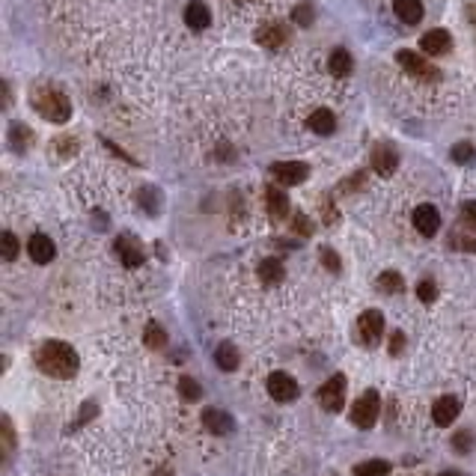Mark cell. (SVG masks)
<instances>
[{"label": "cell", "instance_id": "13", "mask_svg": "<svg viewBox=\"0 0 476 476\" xmlns=\"http://www.w3.org/2000/svg\"><path fill=\"white\" fill-rule=\"evenodd\" d=\"M27 253H30V259L36 265H48L57 250H54V241L48 236L36 232V236H30V241H27Z\"/></svg>", "mask_w": 476, "mask_h": 476}, {"label": "cell", "instance_id": "39", "mask_svg": "<svg viewBox=\"0 0 476 476\" xmlns=\"http://www.w3.org/2000/svg\"><path fill=\"white\" fill-rule=\"evenodd\" d=\"M78 146H75V140H71V137H63L60 140V152H63V155H69V152H75Z\"/></svg>", "mask_w": 476, "mask_h": 476}, {"label": "cell", "instance_id": "36", "mask_svg": "<svg viewBox=\"0 0 476 476\" xmlns=\"http://www.w3.org/2000/svg\"><path fill=\"white\" fill-rule=\"evenodd\" d=\"M295 232L304 238H310L313 236V223L307 220V214H295Z\"/></svg>", "mask_w": 476, "mask_h": 476}, {"label": "cell", "instance_id": "7", "mask_svg": "<svg viewBox=\"0 0 476 476\" xmlns=\"http://www.w3.org/2000/svg\"><path fill=\"white\" fill-rule=\"evenodd\" d=\"M319 402L325 411H339L345 402V375H334L319 387Z\"/></svg>", "mask_w": 476, "mask_h": 476}, {"label": "cell", "instance_id": "15", "mask_svg": "<svg viewBox=\"0 0 476 476\" xmlns=\"http://www.w3.org/2000/svg\"><path fill=\"white\" fill-rule=\"evenodd\" d=\"M459 399L455 396H441L432 405V420L438 426H453L455 423V417H459Z\"/></svg>", "mask_w": 476, "mask_h": 476}, {"label": "cell", "instance_id": "12", "mask_svg": "<svg viewBox=\"0 0 476 476\" xmlns=\"http://www.w3.org/2000/svg\"><path fill=\"white\" fill-rule=\"evenodd\" d=\"M203 426L209 429L212 435H232L236 420H232L227 411H220V408H205L203 411Z\"/></svg>", "mask_w": 476, "mask_h": 476}, {"label": "cell", "instance_id": "17", "mask_svg": "<svg viewBox=\"0 0 476 476\" xmlns=\"http://www.w3.org/2000/svg\"><path fill=\"white\" fill-rule=\"evenodd\" d=\"M116 253H120L125 268H140V262H143V250L137 247V241H134L131 236L116 238Z\"/></svg>", "mask_w": 476, "mask_h": 476}, {"label": "cell", "instance_id": "3", "mask_svg": "<svg viewBox=\"0 0 476 476\" xmlns=\"http://www.w3.org/2000/svg\"><path fill=\"white\" fill-rule=\"evenodd\" d=\"M378 414H381V396L378 390H366L361 399L352 405V423L357 429H372L378 423Z\"/></svg>", "mask_w": 476, "mask_h": 476}, {"label": "cell", "instance_id": "31", "mask_svg": "<svg viewBox=\"0 0 476 476\" xmlns=\"http://www.w3.org/2000/svg\"><path fill=\"white\" fill-rule=\"evenodd\" d=\"M473 158H476V149L471 146V143H455V146H453V161H459V164H471Z\"/></svg>", "mask_w": 476, "mask_h": 476}, {"label": "cell", "instance_id": "8", "mask_svg": "<svg viewBox=\"0 0 476 476\" xmlns=\"http://www.w3.org/2000/svg\"><path fill=\"white\" fill-rule=\"evenodd\" d=\"M271 173L283 188H292V185H301L310 176V167L301 164V161H280V164L271 167Z\"/></svg>", "mask_w": 476, "mask_h": 476}, {"label": "cell", "instance_id": "19", "mask_svg": "<svg viewBox=\"0 0 476 476\" xmlns=\"http://www.w3.org/2000/svg\"><path fill=\"white\" fill-rule=\"evenodd\" d=\"M185 24L191 27V30H205V27L212 24V12L205 3H188L185 6Z\"/></svg>", "mask_w": 476, "mask_h": 476}, {"label": "cell", "instance_id": "11", "mask_svg": "<svg viewBox=\"0 0 476 476\" xmlns=\"http://www.w3.org/2000/svg\"><path fill=\"white\" fill-rule=\"evenodd\" d=\"M253 39H256L259 45H262V48L280 51L283 45L289 42V33H286V27H283V24H277V21H274V24H262V27H259Z\"/></svg>", "mask_w": 476, "mask_h": 476}, {"label": "cell", "instance_id": "9", "mask_svg": "<svg viewBox=\"0 0 476 476\" xmlns=\"http://www.w3.org/2000/svg\"><path fill=\"white\" fill-rule=\"evenodd\" d=\"M414 227H417L420 236H435V232L441 229V212H438L435 205H429V203L417 205L414 209Z\"/></svg>", "mask_w": 476, "mask_h": 476}, {"label": "cell", "instance_id": "4", "mask_svg": "<svg viewBox=\"0 0 476 476\" xmlns=\"http://www.w3.org/2000/svg\"><path fill=\"white\" fill-rule=\"evenodd\" d=\"M384 334V316L378 310H366L361 319H357V337H361L363 345H378Z\"/></svg>", "mask_w": 476, "mask_h": 476}, {"label": "cell", "instance_id": "14", "mask_svg": "<svg viewBox=\"0 0 476 476\" xmlns=\"http://www.w3.org/2000/svg\"><path fill=\"white\" fill-rule=\"evenodd\" d=\"M265 205H268L271 220H286V214H289V200H286V191H283V188H277V185L265 188Z\"/></svg>", "mask_w": 476, "mask_h": 476}, {"label": "cell", "instance_id": "20", "mask_svg": "<svg viewBox=\"0 0 476 476\" xmlns=\"http://www.w3.org/2000/svg\"><path fill=\"white\" fill-rule=\"evenodd\" d=\"M310 128L316 131V134H334V128H337V116H334V111H328V107H319V111H313L310 113Z\"/></svg>", "mask_w": 476, "mask_h": 476}, {"label": "cell", "instance_id": "6", "mask_svg": "<svg viewBox=\"0 0 476 476\" xmlns=\"http://www.w3.org/2000/svg\"><path fill=\"white\" fill-rule=\"evenodd\" d=\"M396 63L408 71V75H414V78H420V80H438V78H441V75H438V69L429 66V60H423V57H420V54H414V51H399V54H396Z\"/></svg>", "mask_w": 476, "mask_h": 476}, {"label": "cell", "instance_id": "16", "mask_svg": "<svg viewBox=\"0 0 476 476\" xmlns=\"http://www.w3.org/2000/svg\"><path fill=\"white\" fill-rule=\"evenodd\" d=\"M420 48L426 54H432V57H438V54H446L453 48V36L446 30H429L423 39H420Z\"/></svg>", "mask_w": 476, "mask_h": 476}, {"label": "cell", "instance_id": "29", "mask_svg": "<svg viewBox=\"0 0 476 476\" xmlns=\"http://www.w3.org/2000/svg\"><path fill=\"white\" fill-rule=\"evenodd\" d=\"M313 18H316V9H313L310 3H298V6L292 9V21L301 24V27H310Z\"/></svg>", "mask_w": 476, "mask_h": 476}, {"label": "cell", "instance_id": "32", "mask_svg": "<svg viewBox=\"0 0 476 476\" xmlns=\"http://www.w3.org/2000/svg\"><path fill=\"white\" fill-rule=\"evenodd\" d=\"M462 223L468 229H473L476 232V200H468L462 205Z\"/></svg>", "mask_w": 476, "mask_h": 476}, {"label": "cell", "instance_id": "34", "mask_svg": "<svg viewBox=\"0 0 476 476\" xmlns=\"http://www.w3.org/2000/svg\"><path fill=\"white\" fill-rule=\"evenodd\" d=\"M321 265H325L328 271H339V265L343 262H339V256L330 247H321Z\"/></svg>", "mask_w": 476, "mask_h": 476}, {"label": "cell", "instance_id": "37", "mask_svg": "<svg viewBox=\"0 0 476 476\" xmlns=\"http://www.w3.org/2000/svg\"><path fill=\"white\" fill-rule=\"evenodd\" d=\"M455 241V247H464V250H471V253H476V238H450V245Z\"/></svg>", "mask_w": 476, "mask_h": 476}, {"label": "cell", "instance_id": "26", "mask_svg": "<svg viewBox=\"0 0 476 476\" xmlns=\"http://www.w3.org/2000/svg\"><path fill=\"white\" fill-rule=\"evenodd\" d=\"M387 473H390V462L384 459H372L354 468V476H387Z\"/></svg>", "mask_w": 476, "mask_h": 476}, {"label": "cell", "instance_id": "38", "mask_svg": "<svg viewBox=\"0 0 476 476\" xmlns=\"http://www.w3.org/2000/svg\"><path fill=\"white\" fill-rule=\"evenodd\" d=\"M390 339H393V343H390V354H399V352H402V345H405V337H402L399 330H396V334H393Z\"/></svg>", "mask_w": 476, "mask_h": 476}, {"label": "cell", "instance_id": "33", "mask_svg": "<svg viewBox=\"0 0 476 476\" xmlns=\"http://www.w3.org/2000/svg\"><path fill=\"white\" fill-rule=\"evenodd\" d=\"M417 295H420V301H435V295H438V286H435V280H423L417 286Z\"/></svg>", "mask_w": 476, "mask_h": 476}, {"label": "cell", "instance_id": "5", "mask_svg": "<svg viewBox=\"0 0 476 476\" xmlns=\"http://www.w3.org/2000/svg\"><path fill=\"white\" fill-rule=\"evenodd\" d=\"M268 393H271V399H277V402H292V399H298L301 387L289 372L277 370V372L268 375Z\"/></svg>", "mask_w": 476, "mask_h": 476}, {"label": "cell", "instance_id": "28", "mask_svg": "<svg viewBox=\"0 0 476 476\" xmlns=\"http://www.w3.org/2000/svg\"><path fill=\"white\" fill-rule=\"evenodd\" d=\"M0 256H3L6 262H12V259L18 256V238L12 236V232H3V236H0Z\"/></svg>", "mask_w": 476, "mask_h": 476}, {"label": "cell", "instance_id": "22", "mask_svg": "<svg viewBox=\"0 0 476 476\" xmlns=\"http://www.w3.org/2000/svg\"><path fill=\"white\" fill-rule=\"evenodd\" d=\"M214 363H218L223 372L238 370V348L232 345V343H220L218 352H214Z\"/></svg>", "mask_w": 476, "mask_h": 476}, {"label": "cell", "instance_id": "10", "mask_svg": "<svg viewBox=\"0 0 476 476\" xmlns=\"http://www.w3.org/2000/svg\"><path fill=\"white\" fill-rule=\"evenodd\" d=\"M396 167H399V155H396V149H393L390 143H381V146L372 149V170L375 173L393 176L396 173Z\"/></svg>", "mask_w": 476, "mask_h": 476}, {"label": "cell", "instance_id": "24", "mask_svg": "<svg viewBox=\"0 0 476 476\" xmlns=\"http://www.w3.org/2000/svg\"><path fill=\"white\" fill-rule=\"evenodd\" d=\"M30 140H33L30 128H24L21 122H12V128H9V146H12L15 152H24L27 146H30Z\"/></svg>", "mask_w": 476, "mask_h": 476}, {"label": "cell", "instance_id": "25", "mask_svg": "<svg viewBox=\"0 0 476 476\" xmlns=\"http://www.w3.org/2000/svg\"><path fill=\"white\" fill-rule=\"evenodd\" d=\"M375 283H378V289H381V292H387V295H399L402 289H405V280H402V274H399V271H384Z\"/></svg>", "mask_w": 476, "mask_h": 476}, {"label": "cell", "instance_id": "1", "mask_svg": "<svg viewBox=\"0 0 476 476\" xmlns=\"http://www.w3.org/2000/svg\"><path fill=\"white\" fill-rule=\"evenodd\" d=\"M36 363L45 375L51 378H71L78 372V352L69 343H60V339H48V343L39 345L36 352Z\"/></svg>", "mask_w": 476, "mask_h": 476}, {"label": "cell", "instance_id": "18", "mask_svg": "<svg viewBox=\"0 0 476 476\" xmlns=\"http://www.w3.org/2000/svg\"><path fill=\"white\" fill-rule=\"evenodd\" d=\"M393 12L402 24H420L423 18V3L420 0H393Z\"/></svg>", "mask_w": 476, "mask_h": 476}, {"label": "cell", "instance_id": "27", "mask_svg": "<svg viewBox=\"0 0 476 476\" xmlns=\"http://www.w3.org/2000/svg\"><path fill=\"white\" fill-rule=\"evenodd\" d=\"M143 339H146L149 348H164L167 345V334L155 325V321H149V325H146V334H143Z\"/></svg>", "mask_w": 476, "mask_h": 476}, {"label": "cell", "instance_id": "30", "mask_svg": "<svg viewBox=\"0 0 476 476\" xmlns=\"http://www.w3.org/2000/svg\"><path fill=\"white\" fill-rule=\"evenodd\" d=\"M179 393H182V396H185V399H191V402H196V399H200V396H203L200 384H196L194 378H188V375H185V378H182V381H179Z\"/></svg>", "mask_w": 476, "mask_h": 476}, {"label": "cell", "instance_id": "40", "mask_svg": "<svg viewBox=\"0 0 476 476\" xmlns=\"http://www.w3.org/2000/svg\"><path fill=\"white\" fill-rule=\"evenodd\" d=\"M441 476H464V473H459V471H444Z\"/></svg>", "mask_w": 476, "mask_h": 476}, {"label": "cell", "instance_id": "21", "mask_svg": "<svg viewBox=\"0 0 476 476\" xmlns=\"http://www.w3.org/2000/svg\"><path fill=\"white\" fill-rule=\"evenodd\" d=\"M352 66H354V60H352V54H348L345 48H334V54L328 57V69L334 71L337 78L352 75Z\"/></svg>", "mask_w": 476, "mask_h": 476}, {"label": "cell", "instance_id": "2", "mask_svg": "<svg viewBox=\"0 0 476 476\" xmlns=\"http://www.w3.org/2000/svg\"><path fill=\"white\" fill-rule=\"evenodd\" d=\"M33 107L39 111V116H45V120H51V122H69V116H71L69 98L63 95L57 87H39L36 89Z\"/></svg>", "mask_w": 476, "mask_h": 476}, {"label": "cell", "instance_id": "35", "mask_svg": "<svg viewBox=\"0 0 476 476\" xmlns=\"http://www.w3.org/2000/svg\"><path fill=\"white\" fill-rule=\"evenodd\" d=\"M453 446H455L459 453H471V446H473V435H471V432H459V435L453 438Z\"/></svg>", "mask_w": 476, "mask_h": 476}, {"label": "cell", "instance_id": "23", "mask_svg": "<svg viewBox=\"0 0 476 476\" xmlns=\"http://www.w3.org/2000/svg\"><path fill=\"white\" fill-rule=\"evenodd\" d=\"M259 280H262L265 286H277L283 280V265L280 259H262L259 262Z\"/></svg>", "mask_w": 476, "mask_h": 476}]
</instances>
